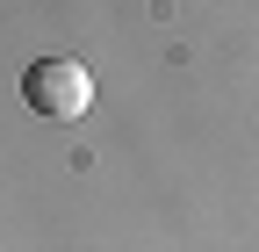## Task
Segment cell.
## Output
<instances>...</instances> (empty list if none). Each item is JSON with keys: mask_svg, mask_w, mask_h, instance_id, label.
Listing matches in <instances>:
<instances>
[{"mask_svg": "<svg viewBox=\"0 0 259 252\" xmlns=\"http://www.w3.org/2000/svg\"><path fill=\"white\" fill-rule=\"evenodd\" d=\"M22 101L36 115H51V122H79L94 108V72L79 58H36V65L22 72Z\"/></svg>", "mask_w": 259, "mask_h": 252, "instance_id": "cell-1", "label": "cell"}]
</instances>
